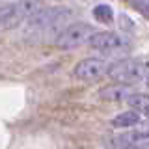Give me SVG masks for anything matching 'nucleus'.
Wrapping results in <instances>:
<instances>
[{"instance_id":"f257e3e1","label":"nucleus","mask_w":149,"mask_h":149,"mask_svg":"<svg viewBox=\"0 0 149 149\" xmlns=\"http://www.w3.org/2000/svg\"><path fill=\"white\" fill-rule=\"evenodd\" d=\"M108 74L116 82L138 84L149 77V62H142V60H121V62H114Z\"/></svg>"},{"instance_id":"f03ea898","label":"nucleus","mask_w":149,"mask_h":149,"mask_svg":"<svg viewBox=\"0 0 149 149\" xmlns=\"http://www.w3.org/2000/svg\"><path fill=\"white\" fill-rule=\"evenodd\" d=\"M95 34V28L86 22H73V24L65 26L56 37V47L63 50L69 49H78L82 45H90V39Z\"/></svg>"},{"instance_id":"7ed1b4c3","label":"nucleus","mask_w":149,"mask_h":149,"mask_svg":"<svg viewBox=\"0 0 149 149\" xmlns=\"http://www.w3.org/2000/svg\"><path fill=\"white\" fill-rule=\"evenodd\" d=\"M37 9H41L37 0H19V2L8 4L0 11V21H2V30L19 26L22 21H28Z\"/></svg>"},{"instance_id":"20e7f679","label":"nucleus","mask_w":149,"mask_h":149,"mask_svg":"<svg viewBox=\"0 0 149 149\" xmlns=\"http://www.w3.org/2000/svg\"><path fill=\"white\" fill-rule=\"evenodd\" d=\"M67 17H71V11L65 8H43L28 19V28L36 32H45L50 28H56L62 24Z\"/></svg>"},{"instance_id":"39448f33","label":"nucleus","mask_w":149,"mask_h":149,"mask_svg":"<svg viewBox=\"0 0 149 149\" xmlns=\"http://www.w3.org/2000/svg\"><path fill=\"white\" fill-rule=\"evenodd\" d=\"M110 67L112 63L102 58H84L82 62L74 65L73 74L77 78H80V80L93 82V80H99V78L106 77L110 73Z\"/></svg>"},{"instance_id":"423d86ee","label":"nucleus","mask_w":149,"mask_h":149,"mask_svg":"<svg viewBox=\"0 0 149 149\" xmlns=\"http://www.w3.org/2000/svg\"><path fill=\"white\" fill-rule=\"evenodd\" d=\"M90 47L102 54H114V52L123 50L127 47V43H125L123 37H119L114 32H95L93 37L90 39Z\"/></svg>"},{"instance_id":"0eeeda50","label":"nucleus","mask_w":149,"mask_h":149,"mask_svg":"<svg viewBox=\"0 0 149 149\" xmlns=\"http://www.w3.org/2000/svg\"><path fill=\"white\" fill-rule=\"evenodd\" d=\"M140 116L136 110L130 108L129 112H123V114H118L114 119H112V127L114 129H130V127H138L140 123H142V119H140Z\"/></svg>"},{"instance_id":"6e6552de","label":"nucleus","mask_w":149,"mask_h":149,"mask_svg":"<svg viewBox=\"0 0 149 149\" xmlns=\"http://www.w3.org/2000/svg\"><path fill=\"white\" fill-rule=\"evenodd\" d=\"M127 104L132 110H136L138 114L149 118V95H146V93H132V95L127 97Z\"/></svg>"},{"instance_id":"1a4fd4ad","label":"nucleus","mask_w":149,"mask_h":149,"mask_svg":"<svg viewBox=\"0 0 149 149\" xmlns=\"http://www.w3.org/2000/svg\"><path fill=\"white\" fill-rule=\"evenodd\" d=\"M127 93H129L127 86H125L123 82H118V84H114V86H106L104 90H101V99L116 102V101H121Z\"/></svg>"},{"instance_id":"9d476101","label":"nucleus","mask_w":149,"mask_h":149,"mask_svg":"<svg viewBox=\"0 0 149 149\" xmlns=\"http://www.w3.org/2000/svg\"><path fill=\"white\" fill-rule=\"evenodd\" d=\"M93 17H95L97 21L104 22V24H110V22L114 21V11H112V8L108 4H99V6L93 8Z\"/></svg>"},{"instance_id":"9b49d317","label":"nucleus","mask_w":149,"mask_h":149,"mask_svg":"<svg viewBox=\"0 0 149 149\" xmlns=\"http://www.w3.org/2000/svg\"><path fill=\"white\" fill-rule=\"evenodd\" d=\"M112 143H114V147H116V149H142V147H138L136 143L130 142L127 134H121V136H118Z\"/></svg>"},{"instance_id":"f8f14e48","label":"nucleus","mask_w":149,"mask_h":149,"mask_svg":"<svg viewBox=\"0 0 149 149\" xmlns=\"http://www.w3.org/2000/svg\"><path fill=\"white\" fill-rule=\"evenodd\" d=\"M138 130L143 134V136H147V138H149V121H142V123L138 125Z\"/></svg>"},{"instance_id":"ddd939ff","label":"nucleus","mask_w":149,"mask_h":149,"mask_svg":"<svg viewBox=\"0 0 149 149\" xmlns=\"http://www.w3.org/2000/svg\"><path fill=\"white\" fill-rule=\"evenodd\" d=\"M146 84H147V88H149V77H147V78H146Z\"/></svg>"}]
</instances>
